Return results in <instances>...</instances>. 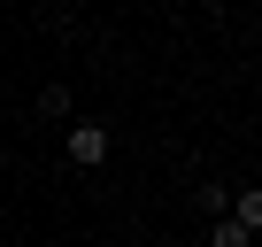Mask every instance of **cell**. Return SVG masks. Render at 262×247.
I'll use <instances>...</instances> for the list:
<instances>
[{"label":"cell","instance_id":"3957f363","mask_svg":"<svg viewBox=\"0 0 262 247\" xmlns=\"http://www.w3.org/2000/svg\"><path fill=\"white\" fill-rule=\"evenodd\" d=\"M208 247H254V232L231 224V216H216V224H208Z\"/></svg>","mask_w":262,"mask_h":247},{"label":"cell","instance_id":"277c9868","mask_svg":"<svg viewBox=\"0 0 262 247\" xmlns=\"http://www.w3.org/2000/svg\"><path fill=\"white\" fill-rule=\"evenodd\" d=\"M193 201H201V216H208V224H216V216H224V209H231V186H201V193H193Z\"/></svg>","mask_w":262,"mask_h":247},{"label":"cell","instance_id":"5b68a950","mask_svg":"<svg viewBox=\"0 0 262 247\" xmlns=\"http://www.w3.org/2000/svg\"><path fill=\"white\" fill-rule=\"evenodd\" d=\"M39 116H70V85H39Z\"/></svg>","mask_w":262,"mask_h":247},{"label":"cell","instance_id":"7a4b0ae2","mask_svg":"<svg viewBox=\"0 0 262 247\" xmlns=\"http://www.w3.org/2000/svg\"><path fill=\"white\" fill-rule=\"evenodd\" d=\"M231 224H247V232H262V186H231V209H224Z\"/></svg>","mask_w":262,"mask_h":247},{"label":"cell","instance_id":"6da1fadb","mask_svg":"<svg viewBox=\"0 0 262 247\" xmlns=\"http://www.w3.org/2000/svg\"><path fill=\"white\" fill-rule=\"evenodd\" d=\"M108 147H116V139H108V123H70V162H77V170H100Z\"/></svg>","mask_w":262,"mask_h":247}]
</instances>
